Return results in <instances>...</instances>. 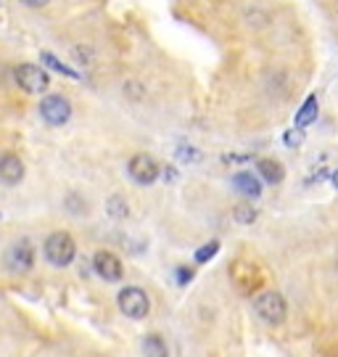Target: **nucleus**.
<instances>
[{
    "mask_svg": "<svg viewBox=\"0 0 338 357\" xmlns=\"http://www.w3.org/2000/svg\"><path fill=\"white\" fill-rule=\"evenodd\" d=\"M283 141H286V146H301L304 143V132L301 130H289Z\"/></svg>",
    "mask_w": 338,
    "mask_h": 357,
    "instance_id": "19",
    "label": "nucleus"
},
{
    "mask_svg": "<svg viewBox=\"0 0 338 357\" xmlns=\"http://www.w3.org/2000/svg\"><path fill=\"white\" fill-rule=\"evenodd\" d=\"M236 220L243 222V225H249V222L256 220V209H254L251 204H238L236 206Z\"/></svg>",
    "mask_w": 338,
    "mask_h": 357,
    "instance_id": "16",
    "label": "nucleus"
},
{
    "mask_svg": "<svg viewBox=\"0 0 338 357\" xmlns=\"http://www.w3.org/2000/svg\"><path fill=\"white\" fill-rule=\"evenodd\" d=\"M93 268H95V273H98L103 281H119L122 278V262H119V257L112 255V252H95V257H93Z\"/></svg>",
    "mask_w": 338,
    "mask_h": 357,
    "instance_id": "8",
    "label": "nucleus"
},
{
    "mask_svg": "<svg viewBox=\"0 0 338 357\" xmlns=\"http://www.w3.org/2000/svg\"><path fill=\"white\" fill-rule=\"evenodd\" d=\"M217 252H220V241L206 243V246H201L199 252H196V262H206V259H212Z\"/></svg>",
    "mask_w": 338,
    "mask_h": 357,
    "instance_id": "17",
    "label": "nucleus"
},
{
    "mask_svg": "<svg viewBox=\"0 0 338 357\" xmlns=\"http://www.w3.org/2000/svg\"><path fill=\"white\" fill-rule=\"evenodd\" d=\"M256 169H259V175H262L267 183H272V185L283 183V178H286V169H283V165L275 162V159H259V162H256Z\"/></svg>",
    "mask_w": 338,
    "mask_h": 357,
    "instance_id": "11",
    "label": "nucleus"
},
{
    "mask_svg": "<svg viewBox=\"0 0 338 357\" xmlns=\"http://www.w3.org/2000/svg\"><path fill=\"white\" fill-rule=\"evenodd\" d=\"M143 355L146 357H169L167 342H164L159 333H148V336H143Z\"/></svg>",
    "mask_w": 338,
    "mask_h": 357,
    "instance_id": "12",
    "label": "nucleus"
},
{
    "mask_svg": "<svg viewBox=\"0 0 338 357\" xmlns=\"http://www.w3.org/2000/svg\"><path fill=\"white\" fill-rule=\"evenodd\" d=\"M43 252H45V259L53 268H66V265H72V259L77 257V243L66 230H56V233H50L48 238H45Z\"/></svg>",
    "mask_w": 338,
    "mask_h": 357,
    "instance_id": "1",
    "label": "nucleus"
},
{
    "mask_svg": "<svg viewBox=\"0 0 338 357\" xmlns=\"http://www.w3.org/2000/svg\"><path fill=\"white\" fill-rule=\"evenodd\" d=\"M40 59H43V61H45V64H48L50 69H56V72H61L63 77H72V79H77V77H79V72H75V69H69V66H66V64H61V61H59L56 56H50L48 51H45V53H40Z\"/></svg>",
    "mask_w": 338,
    "mask_h": 357,
    "instance_id": "14",
    "label": "nucleus"
},
{
    "mask_svg": "<svg viewBox=\"0 0 338 357\" xmlns=\"http://www.w3.org/2000/svg\"><path fill=\"white\" fill-rule=\"evenodd\" d=\"M177 159H180V162H199L201 153L196 151V149H190V146H180V149H177Z\"/></svg>",
    "mask_w": 338,
    "mask_h": 357,
    "instance_id": "18",
    "label": "nucleus"
},
{
    "mask_svg": "<svg viewBox=\"0 0 338 357\" xmlns=\"http://www.w3.org/2000/svg\"><path fill=\"white\" fill-rule=\"evenodd\" d=\"M109 215H112L114 220L127 217V202L122 196H112V199H109Z\"/></svg>",
    "mask_w": 338,
    "mask_h": 357,
    "instance_id": "15",
    "label": "nucleus"
},
{
    "mask_svg": "<svg viewBox=\"0 0 338 357\" xmlns=\"http://www.w3.org/2000/svg\"><path fill=\"white\" fill-rule=\"evenodd\" d=\"M116 305H119V310L125 312L127 318L140 320L148 315L151 299H148V294L143 291V289H138V286H127V289H122L119 296H116Z\"/></svg>",
    "mask_w": 338,
    "mask_h": 357,
    "instance_id": "2",
    "label": "nucleus"
},
{
    "mask_svg": "<svg viewBox=\"0 0 338 357\" xmlns=\"http://www.w3.org/2000/svg\"><path fill=\"white\" fill-rule=\"evenodd\" d=\"M314 119H317V98L309 96L299 109V114H296V130H304L307 125H312Z\"/></svg>",
    "mask_w": 338,
    "mask_h": 357,
    "instance_id": "13",
    "label": "nucleus"
},
{
    "mask_svg": "<svg viewBox=\"0 0 338 357\" xmlns=\"http://www.w3.org/2000/svg\"><path fill=\"white\" fill-rule=\"evenodd\" d=\"M22 180H24V162L16 153H3L0 156V183L19 185Z\"/></svg>",
    "mask_w": 338,
    "mask_h": 357,
    "instance_id": "9",
    "label": "nucleus"
},
{
    "mask_svg": "<svg viewBox=\"0 0 338 357\" xmlns=\"http://www.w3.org/2000/svg\"><path fill=\"white\" fill-rule=\"evenodd\" d=\"M127 172L138 185H151L153 180L159 178V165H156V159L151 153H135L127 162Z\"/></svg>",
    "mask_w": 338,
    "mask_h": 357,
    "instance_id": "7",
    "label": "nucleus"
},
{
    "mask_svg": "<svg viewBox=\"0 0 338 357\" xmlns=\"http://www.w3.org/2000/svg\"><path fill=\"white\" fill-rule=\"evenodd\" d=\"M24 6H29V8H45L50 0H22Z\"/></svg>",
    "mask_w": 338,
    "mask_h": 357,
    "instance_id": "20",
    "label": "nucleus"
},
{
    "mask_svg": "<svg viewBox=\"0 0 338 357\" xmlns=\"http://www.w3.org/2000/svg\"><path fill=\"white\" fill-rule=\"evenodd\" d=\"M164 180H175V169L169 167V169H164Z\"/></svg>",
    "mask_w": 338,
    "mask_h": 357,
    "instance_id": "22",
    "label": "nucleus"
},
{
    "mask_svg": "<svg viewBox=\"0 0 338 357\" xmlns=\"http://www.w3.org/2000/svg\"><path fill=\"white\" fill-rule=\"evenodd\" d=\"M16 85L24 90V93H32V96H40V93H45L50 85V77L48 72L38 64H19L16 66Z\"/></svg>",
    "mask_w": 338,
    "mask_h": 357,
    "instance_id": "3",
    "label": "nucleus"
},
{
    "mask_svg": "<svg viewBox=\"0 0 338 357\" xmlns=\"http://www.w3.org/2000/svg\"><path fill=\"white\" fill-rule=\"evenodd\" d=\"M233 188L243 196H249V199H259V193H262V185H259V180L254 178L251 172H238V175H233Z\"/></svg>",
    "mask_w": 338,
    "mask_h": 357,
    "instance_id": "10",
    "label": "nucleus"
},
{
    "mask_svg": "<svg viewBox=\"0 0 338 357\" xmlns=\"http://www.w3.org/2000/svg\"><path fill=\"white\" fill-rule=\"evenodd\" d=\"M0 3H3V0H0Z\"/></svg>",
    "mask_w": 338,
    "mask_h": 357,
    "instance_id": "24",
    "label": "nucleus"
},
{
    "mask_svg": "<svg viewBox=\"0 0 338 357\" xmlns=\"http://www.w3.org/2000/svg\"><path fill=\"white\" fill-rule=\"evenodd\" d=\"M330 180H333V185H336V188H338V169H336V172H333V178H330Z\"/></svg>",
    "mask_w": 338,
    "mask_h": 357,
    "instance_id": "23",
    "label": "nucleus"
},
{
    "mask_svg": "<svg viewBox=\"0 0 338 357\" xmlns=\"http://www.w3.org/2000/svg\"><path fill=\"white\" fill-rule=\"evenodd\" d=\"M40 116L53 125V128H61L69 122V116H72V103L69 98H63V96H45L43 101H40Z\"/></svg>",
    "mask_w": 338,
    "mask_h": 357,
    "instance_id": "5",
    "label": "nucleus"
},
{
    "mask_svg": "<svg viewBox=\"0 0 338 357\" xmlns=\"http://www.w3.org/2000/svg\"><path fill=\"white\" fill-rule=\"evenodd\" d=\"M6 268L11 270V273H26V270H32L35 265V246L22 238V241L11 243L8 249H6Z\"/></svg>",
    "mask_w": 338,
    "mask_h": 357,
    "instance_id": "6",
    "label": "nucleus"
},
{
    "mask_svg": "<svg viewBox=\"0 0 338 357\" xmlns=\"http://www.w3.org/2000/svg\"><path fill=\"white\" fill-rule=\"evenodd\" d=\"M177 273H180V283H188L190 278H193V273H190V270H177Z\"/></svg>",
    "mask_w": 338,
    "mask_h": 357,
    "instance_id": "21",
    "label": "nucleus"
},
{
    "mask_svg": "<svg viewBox=\"0 0 338 357\" xmlns=\"http://www.w3.org/2000/svg\"><path fill=\"white\" fill-rule=\"evenodd\" d=\"M254 310H256V315H259L264 323H283V320H286V312H289L286 299L277 291L259 294V296L254 299Z\"/></svg>",
    "mask_w": 338,
    "mask_h": 357,
    "instance_id": "4",
    "label": "nucleus"
}]
</instances>
